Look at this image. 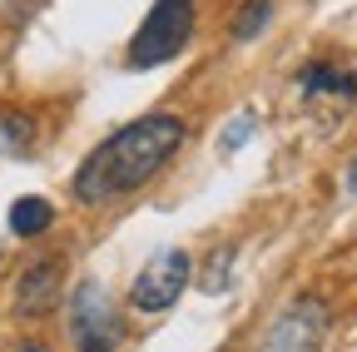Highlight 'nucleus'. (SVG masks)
<instances>
[{
  "label": "nucleus",
  "mask_w": 357,
  "mask_h": 352,
  "mask_svg": "<svg viewBox=\"0 0 357 352\" xmlns=\"http://www.w3.org/2000/svg\"><path fill=\"white\" fill-rule=\"evenodd\" d=\"M70 337L79 352H114L119 342V313L105 298L100 283H79L75 303H70Z\"/></svg>",
  "instance_id": "3"
},
{
  "label": "nucleus",
  "mask_w": 357,
  "mask_h": 352,
  "mask_svg": "<svg viewBox=\"0 0 357 352\" xmlns=\"http://www.w3.org/2000/svg\"><path fill=\"white\" fill-rule=\"evenodd\" d=\"M347 184H352V189H357V159H352V169H347Z\"/></svg>",
  "instance_id": "12"
},
{
  "label": "nucleus",
  "mask_w": 357,
  "mask_h": 352,
  "mask_svg": "<svg viewBox=\"0 0 357 352\" xmlns=\"http://www.w3.org/2000/svg\"><path fill=\"white\" fill-rule=\"evenodd\" d=\"M268 15H273V0H248V6L238 10V20H234V35L238 40H253L268 25Z\"/></svg>",
  "instance_id": "10"
},
{
  "label": "nucleus",
  "mask_w": 357,
  "mask_h": 352,
  "mask_svg": "<svg viewBox=\"0 0 357 352\" xmlns=\"http://www.w3.org/2000/svg\"><path fill=\"white\" fill-rule=\"evenodd\" d=\"M303 90H307V95H342V100H352V95H357V79H352L347 70H333V65H307Z\"/></svg>",
  "instance_id": "8"
},
{
  "label": "nucleus",
  "mask_w": 357,
  "mask_h": 352,
  "mask_svg": "<svg viewBox=\"0 0 357 352\" xmlns=\"http://www.w3.org/2000/svg\"><path fill=\"white\" fill-rule=\"evenodd\" d=\"M55 298H60V263H55V258L30 263L25 278H20V288H15V307H20L25 318H35V313H45Z\"/></svg>",
  "instance_id": "6"
},
{
  "label": "nucleus",
  "mask_w": 357,
  "mask_h": 352,
  "mask_svg": "<svg viewBox=\"0 0 357 352\" xmlns=\"http://www.w3.org/2000/svg\"><path fill=\"white\" fill-rule=\"evenodd\" d=\"M189 35H194V0H154V10L144 15L139 35L129 45V70H149V65L174 60L189 45Z\"/></svg>",
  "instance_id": "2"
},
{
  "label": "nucleus",
  "mask_w": 357,
  "mask_h": 352,
  "mask_svg": "<svg viewBox=\"0 0 357 352\" xmlns=\"http://www.w3.org/2000/svg\"><path fill=\"white\" fill-rule=\"evenodd\" d=\"M184 283H189V253L184 248H169V253H159L149 268L134 278L129 303L139 307V313H164V307L184 293Z\"/></svg>",
  "instance_id": "4"
},
{
  "label": "nucleus",
  "mask_w": 357,
  "mask_h": 352,
  "mask_svg": "<svg viewBox=\"0 0 357 352\" xmlns=\"http://www.w3.org/2000/svg\"><path fill=\"white\" fill-rule=\"evenodd\" d=\"M178 144H184V119H174V114H144V119L114 129L75 169V199L79 204H109L119 194L144 189L178 154Z\"/></svg>",
  "instance_id": "1"
},
{
  "label": "nucleus",
  "mask_w": 357,
  "mask_h": 352,
  "mask_svg": "<svg viewBox=\"0 0 357 352\" xmlns=\"http://www.w3.org/2000/svg\"><path fill=\"white\" fill-rule=\"evenodd\" d=\"M30 139H35V124H30V114H20V109H0V149L20 154Z\"/></svg>",
  "instance_id": "9"
},
{
  "label": "nucleus",
  "mask_w": 357,
  "mask_h": 352,
  "mask_svg": "<svg viewBox=\"0 0 357 352\" xmlns=\"http://www.w3.org/2000/svg\"><path fill=\"white\" fill-rule=\"evenodd\" d=\"M15 352H50V347H40V342H20Z\"/></svg>",
  "instance_id": "11"
},
{
  "label": "nucleus",
  "mask_w": 357,
  "mask_h": 352,
  "mask_svg": "<svg viewBox=\"0 0 357 352\" xmlns=\"http://www.w3.org/2000/svg\"><path fill=\"white\" fill-rule=\"evenodd\" d=\"M50 218H55L50 204H45L40 194H25V199H15V208H10V229H15L20 238H35V234L50 229Z\"/></svg>",
  "instance_id": "7"
},
{
  "label": "nucleus",
  "mask_w": 357,
  "mask_h": 352,
  "mask_svg": "<svg viewBox=\"0 0 357 352\" xmlns=\"http://www.w3.org/2000/svg\"><path fill=\"white\" fill-rule=\"evenodd\" d=\"M323 328H328L323 307L312 298H303L298 307H288V313L278 318V328L268 332V352H318Z\"/></svg>",
  "instance_id": "5"
}]
</instances>
